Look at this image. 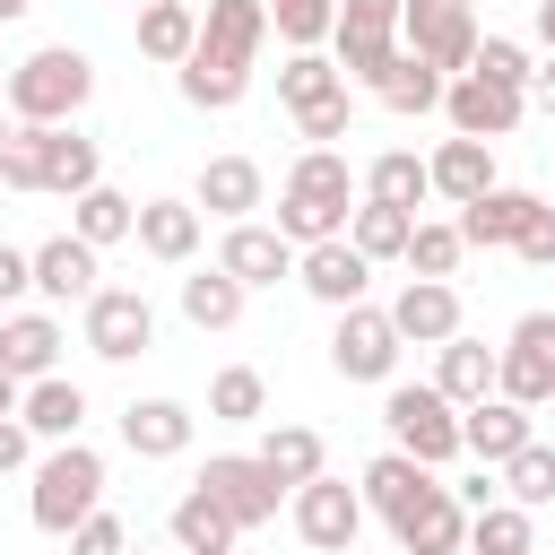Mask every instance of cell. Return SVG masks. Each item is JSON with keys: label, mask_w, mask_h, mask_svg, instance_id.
<instances>
[{"label": "cell", "mask_w": 555, "mask_h": 555, "mask_svg": "<svg viewBox=\"0 0 555 555\" xmlns=\"http://www.w3.org/2000/svg\"><path fill=\"white\" fill-rule=\"evenodd\" d=\"M87 95H95V61H87L78 43H43V52H26V61L9 69V87H0V104H9L17 121H69Z\"/></svg>", "instance_id": "obj_1"}, {"label": "cell", "mask_w": 555, "mask_h": 555, "mask_svg": "<svg viewBox=\"0 0 555 555\" xmlns=\"http://www.w3.org/2000/svg\"><path fill=\"white\" fill-rule=\"evenodd\" d=\"M26 512H35L43 538H69L87 512H104V451H87V442H52V451L35 460V494H26Z\"/></svg>", "instance_id": "obj_2"}, {"label": "cell", "mask_w": 555, "mask_h": 555, "mask_svg": "<svg viewBox=\"0 0 555 555\" xmlns=\"http://www.w3.org/2000/svg\"><path fill=\"white\" fill-rule=\"evenodd\" d=\"M382 425H390V451H408V460H425V468L460 460V408H451L434 382H390V390H382Z\"/></svg>", "instance_id": "obj_3"}, {"label": "cell", "mask_w": 555, "mask_h": 555, "mask_svg": "<svg viewBox=\"0 0 555 555\" xmlns=\"http://www.w3.org/2000/svg\"><path fill=\"white\" fill-rule=\"evenodd\" d=\"M399 17H408V0H338L330 61H338L356 87H373V78L390 69V52H399Z\"/></svg>", "instance_id": "obj_4"}, {"label": "cell", "mask_w": 555, "mask_h": 555, "mask_svg": "<svg viewBox=\"0 0 555 555\" xmlns=\"http://www.w3.org/2000/svg\"><path fill=\"white\" fill-rule=\"evenodd\" d=\"M399 321L390 312H373V304H347L338 312V330H330V373L338 382H390L399 373Z\"/></svg>", "instance_id": "obj_5"}, {"label": "cell", "mask_w": 555, "mask_h": 555, "mask_svg": "<svg viewBox=\"0 0 555 555\" xmlns=\"http://www.w3.org/2000/svg\"><path fill=\"white\" fill-rule=\"evenodd\" d=\"M78 312H87V347H95L104 364H130V356L156 347V304H147L139 286H95Z\"/></svg>", "instance_id": "obj_6"}, {"label": "cell", "mask_w": 555, "mask_h": 555, "mask_svg": "<svg viewBox=\"0 0 555 555\" xmlns=\"http://www.w3.org/2000/svg\"><path fill=\"white\" fill-rule=\"evenodd\" d=\"M399 43H408V52H425L442 78H460V69L477 61V9H468V0H408Z\"/></svg>", "instance_id": "obj_7"}, {"label": "cell", "mask_w": 555, "mask_h": 555, "mask_svg": "<svg viewBox=\"0 0 555 555\" xmlns=\"http://www.w3.org/2000/svg\"><path fill=\"white\" fill-rule=\"evenodd\" d=\"M494 390L520 399V408H546L555 399V312H520L512 321L503 364H494Z\"/></svg>", "instance_id": "obj_8"}, {"label": "cell", "mask_w": 555, "mask_h": 555, "mask_svg": "<svg viewBox=\"0 0 555 555\" xmlns=\"http://www.w3.org/2000/svg\"><path fill=\"white\" fill-rule=\"evenodd\" d=\"M199 486H208L243 529H269V520H278V503H295V494L269 477V460H260V451H217V460L199 468Z\"/></svg>", "instance_id": "obj_9"}, {"label": "cell", "mask_w": 555, "mask_h": 555, "mask_svg": "<svg viewBox=\"0 0 555 555\" xmlns=\"http://www.w3.org/2000/svg\"><path fill=\"white\" fill-rule=\"evenodd\" d=\"M356 529H364V486H347V477H330V468H321L312 486H295V538H304V546L347 555Z\"/></svg>", "instance_id": "obj_10"}, {"label": "cell", "mask_w": 555, "mask_h": 555, "mask_svg": "<svg viewBox=\"0 0 555 555\" xmlns=\"http://www.w3.org/2000/svg\"><path fill=\"white\" fill-rule=\"evenodd\" d=\"M442 113H451V130H460V139H512V130H520V113H529V87H494V78L460 69V78L442 87Z\"/></svg>", "instance_id": "obj_11"}, {"label": "cell", "mask_w": 555, "mask_h": 555, "mask_svg": "<svg viewBox=\"0 0 555 555\" xmlns=\"http://www.w3.org/2000/svg\"><path fill=\"white\" fill-rule=\"evenodd\" d=\"M390 546H399V555H460V546H468V503H460V486L434 477V486L390 520Z\"/></svg>", "instance_id": "obj_12"}, {"label": "cell", "mask_w": 555, "mask_h": 555, "mask_svg": "<svg viewBox=\"0 0 555 555\" xmlns=\"http://www.w3.org/2000/svg\"><path fill=\"white\" fill-rule=\"evenodd\" d=\"M295 278H304V295H312V304L347 312V304H364V286H373V260H364L347 234H330V243H304V251H295Z\"/></svg>", "instance_id": "obj_13"}, {"label": "cell", "mask_w": 555, "mask_h": 555, "mask_svg": "<svg viewBox=\"0 0 555 555\" xmlns=\"http://www.w3.org/2000/svg\"><path fill=\"white\" fill-rule=\"evenodd\" d=\"M390 321H399L408 347H442V338H460V286L451 278H408L390 295Z\"/></svg>", "instance_id": "obj_14"}, {"label": "cell", "mask_w": 555, "mask_h": 555, "mask_svg": "<svg viewBox=\"0 0 555 555\" xmlns=\"http://www.w3.org/2000/svg\"><path fill=\"white\" fill-rule=\"evenodd\" d=\"M165 529H173V546H182V555H234V538H243V520H234V512H225V503H217L199 477L173 494Z\"/></svg>", "instance_id": "obj_15"}, {"label": "cell", "mask_w": 555, "mask_h": 555, "mask_svg": "<svg viewBox=\"0 0 555 555\" xmlns=\"http://www.w3.org/2000/svg\"><path fill=\"white\" fill-rule=\"evenodd\" d=\"M520 442H529V408H520V399L486 390L477 408H460V451H477L486 468H503V460H512Z\"/></svg>", "instance_id": "obj_16"}, {"label": "cell", "mask_w": 555, "mask_h": 555, "mask_svg": "<svg viewBox=\"0 0 555 555\" xmlns=\"http://www.w3.org/2000/svg\"><path fill=\"white\" fill-rule=\"evenodd\" d=\"M35 130H43V191L52 199H78V191L104 182V156H95L87 130H69V121H35Z\"/></svg>", "instance_id": "obj_17"}, {"label": "cell", "mask_w": 555, "mask_h": 555, "mask_svg": "<svg viewBox=\"0 0 555 555\" xmlns=\"http://www.w3.org/2000/svg\"><path fill=\"white\" fill-rule=\"evenodd\" d=\"M260 165L251 156H208L199 165V182H191V199H199V217H225V225H243L251 208H260Z\"/></svg>", "instance_id": "obj_18"}, {"label": "cell", "mask_w": 555, "mask_h": 555, "mask_svg": "<svg viewBox=\"0 0 555 555\" xmlns=\"http://www.w3.org/2000/svg\"><path fill=\"white\" fill-rule=\"evenodd\" d=\"M217 269H234L243 286H278L286 269H295V243L278 234V225H225V243H217Z\"/></svg>", "instance_id": "obj_19"}, {"label": "cell", "mask_w": 555, "mask_h": 555, "mask_svg": "<svg viewBox=\"0 0 555 555\" xmlns=\"http://www.w3.org/2000/svg\"><path fill=\"white\" fill-rule=\"evenodd\" d=\"M95 243H78V234H52V243H35V295L43 304H87L95 295Z\"/></svg>", "instance_id": "obj_20"}, {"label": "cell", "mask_w": 555, "mask_h": 555, "mask_svg": "<svg viewBox=\"0 0 555 555\" xmlns=\"http://www.w3.org/2000/svg\"><path fill=\"white\" fill-rule=\"evenodd\" d=\"M191 425H199V416H191L182 399H130V408H121V442H130L139 460H182V451H191Z\"/></svg>", "instance_id": "obj_21"}, {"label": "cell", "mask_w": 555, "mask_h": 555, "mask_svg": "<svg viewBox=\"0 0 555 555\" xmlns=\"http://www.w3.org/2000/svg\"><path fill=\"white\" fill-rule=\"evenodd\" d=\"M243 87H251V61H234V52H217V43H191V61H182V104L234 113Z\"/></svg>", "instance_id": "obj_22"}, {"label": "cell", "mask_w": 555, "mask_h": 555, "mask_svg": "<svg viewBox=\"0 0 555 555\" xmlns=\"http://www.w3.org/2000/svg\"><path fill=\"white\" fill-rule=\"evenodd\" d=\"M425 173H434V191L451 199V208H468L477 191H494V139H442L434 156H425Z\"/></svg>", "instance_id": "obj_23"}, {"label": "cell", "mask_w": 555, "mask_h": 555, "mask_svg": "<svg viewBox=\"0 0 555 555\" xmlns=\"http://www.w3.org/2000/svg\"><path fill=\"white\" fill-rule=\"evenodd\" d=\"M0 364H9L17 382L61 373V321H52V312H0Z\"/></svg>", "instance_id": "obj_24"}, {"label": "cell", "mask_w": 555, "mask_h": 555, "mask_svg": "<svg viewBox=\"0 0 555 555\" xmlns=\"http://www.w3.org/2000/svg\"><path fill=\"white\" fill-rule=\"evenodd\" d=\"M529 208H538V191H477L468 208H460V243L468 251H494V243H520V225H529Z\"/></svg>", "instance_id": "obj_25"}, {"label": "cell", "mask_w": 555, "mask_h": 555, "mask_svg": "<svg viewBox=\"0 0 555 555\" xmlns=\"http://www.w3.org/2000/svg\"><path fill=\"white\" fill-rule=\"evenodd\" d=\"M139 251L182 269L199 251V199H139Z\"/></svg>", "instance_id": "obj_26"}, {"label": "cell", "mask_w": 555, "mask_h": 555, "mask_svg": "<svg viewBox=\"0 0 555 555\" xmlns=\"http://www.w3.org/2000/svg\"><path fill=\"white\" fill-rule=\"evenodd\" d=\"M494 364H503V347H486V338H442V364H434V390H442L451 408H477V399L494 390Z\"/></svg>", "instance_id": "obj_27"}, {"label": "cell", "mask_w": 555, "mask_h": 555, "mask_svg": "<svg viewBox=\"0 0 555 555\" xmlns=\"http://www.w3.org/2000/svg\"><path fill=\"white\" fill-rule=\"evenodd\" d=\"M26 425H35V442H78V425H87V390L69 382V373H43V382H26V408H17Z\"/></svg>", "instance_id": "obj_28"}, {"label": "cell", "mask_w": 555, "mask_h": 555, "mask_svg": "<svg viewBox=\"0 0 555 555\" xmlns=\"http://www.w3.org/2000/svg\"><path fill=\"white\" fill-rule=\"evenodd\" d=\"M191 43H199V0H147V9H139V52H147V61L182 69Z\"/></svg>", "instance_id": "obj_29"}, {"label": "cell", "mask_w": 555, "mask_h": 555, "mask_svg": "<svg viewBox=\"0 0 555 555\" xmlns=\"http://www.w3.org/2000/svg\"><path fill=\"white\" fill-rule=\"evenodd\" d=\"M69 234H78V243H95V251H113V243H130V234H139V199H121L113 182H95V191H78V199H69Z\"/></svg>", "instance_id": "obj_30"}, {"label": "cell", "mask_w": 555, "mask_h": 555, "mask_svg": "<svg viewBox=\"0 0 555 555\" xmlns=\"http://www.w3.org/2000/svg\"><path fill=\"white\" fill-rule=\"evenodd\" d=\"M356 486H364V512L399 520V512L434 486V468H425V460H408V451H382V460H364V477H356Z\"/></svg>", "instance_id": "obj_31"}, {"label": "cell", "mask_w": 555, "mask_h": 555, "mask_svg": "<svg viewBox=\"0 0 555 555\" xmlns=\"http://www.w3.org/2000/svg\"><path fill=\"white\" fill-rule=\"evenodd\" d=\"M442 87H451V78H442L425 52H408V43H399V52H390V69L373 78V95H382L390 113H434V104H442Z\"/></svg>", "instance_id": "obj_32"}, {"label": "cell", "mask_w": 555, "mask_h": 555, "mask_svg": "<svg viewBox=\"0 0 555 555\" xmlns=\"http://www.w3.org/2000/svg\"><path fill=\"white\" fill-rule=\"evenodd\" d=\"M408 234H416V208H399V199H356V217H347V243L364 260H408Z\"/></svg>", "instance_id": "obj_33"}, {"label": "cell", "mask_w": 555, "mask_h": 555, "mask_svg": "<svg viewBox=\"0 0 555 555\" xmlns=\"http://www.w3.org/2000/svg\"><path fill=\"white\" fill-rule=\"evenodd\" d=\"M243 295H251V286H243L234 269H191V278H182V321H191V330H234V321H243Z\"/></svg>", "instance_id": "obj_34"}, {"label": "cell", "mask_w": 555, "mask_h": 555, "mask_svg": "<svg viewBox=\"0 0 555 555\" xmlns=\"http://www.w3.org/2000/svg\"><path fill=\"white\" fill-rule=\"evenodd\" d=\"M260 460H269V477L295 494V486H312V477L330 468V442H321L312 425H269V434H260Z\"/></svg>", "instance_id": "obj_35"}, {"label": "cell", "mask_w": 555, "mask_h": 555, "mask_svg": "<svg viewBox=\"0 0 555 555\" xmlns=\"http://www.w3.org/2000/svg\"><path fill=\"white\" fill-rule=\"evenodd\" d=\"M199 43L251 61V52L269 43V0H208V9H199Z\"/></svg>", "instance_id": "obj_36"}, {"label": "cell", "mask_w": 555, "mask_h": 555, "mask_svg": "<svg viewBox=\"0 0 555 555\" xmlns=\"http://www.w3.org/2000/svg\"><path fill=\"white\" fill-rule=\"evenodd\" d=\"M468 555H538V520H529V503H486V512H468Z\"/></svg>", "instance_id": "obj_37"}, {"label": "cell", "mask_w": 555, "mask_h": 555, "mask_svg": "<svg viewBox=\"0 0 555 555\" xmlns=\"http://www.w3.org/2000/svg\"><path fill=\"white\" fill-rule=\"evenodd\" d=\"M425 191H434V173H425L416 147H382V156L364 165V199H399V208H416Z\"/></svg>", "instance_id": "obj_38"}, {"label": "cell", "mask_w": 555, "mask_h": 555, "mask_svg": "<svg viewBox=\"0 0 555 555\" xmlns=\"http://www.w3.org/2000/svg\"><path fill=\"white\" fill-rule=\"evenodd\" d=\"M286 191L330 199V208H356V173H347V156H338V147H304V156L286 165Z\"/></svg>", "instance_id": "obj_39"}, {"label": "cell", "mask_w": 555, "mask_h": 555, "mask_svg": "<svg viewBox=\"0 0 555 555\" xmlns=\"http://www.w3.org/2000/svg\"><path fill=\"white\" fill-rule=\"evenodd\" d=\"M208 416H217V425H260V416H269V382H260L251 364H225V373L208 382Z\"/></svg>", "instance_id": "obj_40"}, {"label": "cell", "mask_w": 555, "mask_h": 555, "mask_svg": "<svg viewBox=\"0 0 555 555\" xmlns=\"http://www.w3.org/2000/svg\"><path fill=\"white\" fill-rule=\"evenodd\" d=\"M494 477H503V494H512V503H529V512H546V503H555V451H546L538 434H529Z\"/></svg>", "instance_id": "obj_41"}, {"label": "cell", "mask_w": 555, "mask_h": 555, "mask_svg": "<svg viewBox=\"0 0 555 555\" xmlns=\"http://www.w3.org/2000/svg\"><path fill=\"white\" fill-rule=\"evenodd\" d=\"M347 87V69L330 61V52H295L286 69H278V104L286 113H304V104H321V95H338Z\"/></svg>", "instance_id": "obj_42"}, {"label": "cell", "mask_w": 555, "mask_h": 555, "mask_svg": "<svg viewBox=\"0 0 555 555\" xmlns=\"http://www.w3.org/2000/svg\"><path fill=\"white\" fill-rule=\"evenodd\" d=\"M338 26V0H269V35H286L295 52H312Z\"/></svg>", "instance_id": "obj_43"}, {"label": "cell", "mask_w": 555, "mask_h": 555, "mask_svg": "<svg viewBox=\"0 0 555 555\" xmlns=\"http://www.w3.org/2000/svg\"><path fill=\"white\" fill-rule=\"evenodd\" d=\"M460 251H468V243H460V217H451V225H425V217H416V234H408V269H416V278H451Z\"/></svg>", "instance_id": "obj_44"}, {"label": "cell", "mask_w": 555, "mask_h": 555, "mask_svg": "<svg viewBox=\"0 0 555 555\" xmlns=\"http://www.w3.org/2000/svg\"><path fill=\"white\" fill-rule=\"evenodd\" d=\"M477 78H494V87H529V43H512V35H477V61H468Z\"/></svg>", "instance_id": "obj_45"}, {"label": "cell", "mask_w": 555, "mask_h": 555, "mask_svg": "<svg viewBox=\"0 0 555 555\" xmlns=\"http://www.w3.org/2000/svg\"><path fill=\"white\" fill-rule=\"evenodd\" d=\"M295 130H304V147H338V139L356 130V95L338 87V95H321V104H304V113H295Z\"/></svg>", "instance_id": "obj_46"}, {"label": "cell", "mask_w": 555, "mask_h": 555, "mask_svg": "<svg viewBox=\"0 0 555 555\" xmlns=\"http://www.w3.org/2000/svg\"><path fill=\"white\" fill-rule=\"evenodd\" d=\"M0 191H43V130L17 121V139L0 147Z\"/></svg>", "instance_id": "obj_47"}, {"label": "cell", "mask_w": 555, "mask_h": 555, "mask_svg": "<svg viewBox=\"0 0 555 555\" xmlns=\"http://www.w3.org/2000/svg\"><path fill=\"white\" fill-rule=\"evenodd\" d=\"M69 555H130V529H121L113 512H87V520L69 529Z\"/></svg>", "instance_id": "obj_48"}, {"label": "cell", "mask_w": 555, "mask_h": 555, "mask_svg": "<svg viewBox=\"0 0 555 555\" xmlns=\"http://www.w3.org/2000/svg\"><path fill=\"white\" fill-rule=\"evenodd\" d=\"M512 251H520L529 269H555V208H546V199L529 208V225H520V243H512Z\"/></svg>", "instance_id": "obj_49"}, {"label": "cell", "mask_w": 555, "mask_h": 555, "mask_svg": "<svg viewBox=\"0 0 555 555\" xmlns=\"http://www.w3.org/2000/svg\"><path fill=\"white\" fill-rule=\"evenodd\" d=\"M26 460H35V425L26 416H0V477H17Z\"/></svg>", "instance_id": "obj_50"}, {"label": "cell", "mask_w": 555, "mask_h": 555, "mask_svg": "<svg viewBox=\"0 0 555 555\" xmlns=\"http://www.w3.org/2000/svg\"><path fill=\"white\" fill-rule=\"evenodd\" d=\"M26 286H35V251H9V243H0V312H9Z\"/></svg>", "instance_id": "obj_51"}, {"label": "cell", "mask_w": 555, "mask_h": 555, "mask_svg": "<svg viewBox=\"0 0 555 555\" xmlns=\"http://www.w3.org/2000/svg\"><path fill=\"white\" fill-rule=\"evenodd\" d=\"M529 104H546V113H555V52L529 69Z\"/></svg>", "instance_id": "obj_52"}, {"label": "cell", "mask_w": 555, "mask_h": 555, "mask_svg": "<svg viewBox=\"0 0 555 555\" xmlns=\"http://www.w3.org/2000/svg\"><path fill=\"white\" fill-rule=\"evenodd\" d=\"M17 408H26V382H17L9 364H0V416H17Z\"/></svg>", "instance_id": "obj_53"}, {"label": "cell", "mask_w": 555, "mask_h": 555, "mask_svg": "<svg viewBox=\"0 0 555 555\" xmlns=\"http://www.w3.org/2000/svg\"><path fill=\"white\" fill-rule=\"evenodd\" d=\"M529 26H538V43L555 52V0H538V17H529Z\"/></svg>", "instance_id": "obj_54"}, {"label": "cell", "mask_w": 555, "mask_h": 555, "mask_svg": "<svg viewBox=\"0 0 555 555\" xmlns=\"http://www.w3.org/2000/svg\"><path fill=\"white\" fill-rule=\"evenodd\" d=\"M26 9H35V0H0V26H9V17H26Z\"/></svg>", "instance_id": "obj_55"}, {"label": "cell", "mask_w": 555, "mask_h": 555, "mask_svg": "<svg viewBox=\"0 0 555 555\" xmlns=\"http://www.w3.org/2000/svg\"><path fill=\"white\" fill-rule=\"evenodd\" d=\"M9 139H17V113H0V147H9Z\"/></svg>", "instance_id": "obj_56"}, {"label": "cell", "mask_w": 555, "mask_h": 555, "mask_svg": "<svg viewBox=\"0 0 555 555\" xmlns=\"http://www.w3.org/2000/svg\"><path fill=\"white\" fill-rule=\"evenodd\" d=\"M9 69H17V61H0V87H9Z\"/></svg>", "instance_id": "obj_57"}, {"label": "cell", "mask_w": 555, "mask_h": 555, "mask_svg": "<svg viewBox=\"0 0 555 555\" xmlns=\"http://www.w3.org/2000/svg\"><path fill=\"white\" fill-rule=\"evenodd\" d=\"M468 9H477V0H468Z\"/></svg>", "instance_id": "obj_58"}, {"label": "cell", "mask_w": 555, "mask_h": 555, "mask_svg": "<svg viewBox=\"0 0 555 555\" xmlns=\"http://www.w3.org/2000/svg\"><path fill=\"white\" fill-rule=\"evenodd\" d=\"M0 199H9V191H0Z\"/></svg>", "instance_id": "obj_59"}, {"label": "cell", "mask_w": 555, "mask_h": 555, "mask_svg": "<svg viewBox=\"0 0 555 555\" xmlns=\"http://www.w3.org/2000/svg\"><path fill=\"white\" fill-rule=\"evenodd\" d=\"M139 9H147V0H139Z\"/></svg>", "instance_id": "obj_60"}, {"label": "cell", "mask_w": 555, "mask_h": 555, "mask_svg": "<svg viewBox=\"0 0 555 555\" xmlns=\"http://www.w3.org/2000/svg\"><path fill=\"white\" fill-rule=\"evenodd\" d=\"M199 9H208V0H199Z\"/></svg>", "instance_id": "obj_61"}, {"label": "cell", "mask_w": 555, "mask_h": 555, "mask_svg": "<svg viewBox=\"0 0 555 555\" xmlns=\"http://www.w3.org/2000/svg\"><path fill=\"white\" fill-rule=\"evenodd\" d=\"M173 555H182V546H173Z\"/></svg>", "instance_id": "obj_62"}]
</instances>
